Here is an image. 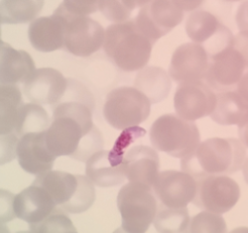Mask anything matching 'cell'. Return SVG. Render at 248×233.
Returning a JSON list of instances; mask_svg holds the SVG:
<instances>
[{
	"instance_id": "cell-1",
	"label": "cell",
	"mask_w": 248,
	"mask_h": 233,
	"mask_svg": "<svg viewBox=\"0 0 248 233\" xmlns=\"http://www.w3.org/2000/svg\"><path fill=\"white\" fill-rule=\"evenodd\" d=\"M95 125L89 105L79 101L58 103L51 124L45 130V141L56 157L72 156Z\"/></svg>"
},
{
	"instance_id": "cell-2",
	"label": "cell",
	"mask_w": 248,
	"mask_h": 233,
	"mask_svg": "<svg viewBox=\"0 0 248 233\" xmlns=\"http://www.w3.org/2000/svg\"><path fill=\"white\" fill-rule=\"evenodd\" d=\"M244 163V148L236 139L212 138L200 141L195 151L182 158L183 171L196 180L214 175L236 173Z\"/></svg>"
},
{
	"instance_id": "cell-3",
	"label": "cell",
	"mask_w": 248,
	"mask_h": 233,
	"mask_svg": "<svg viewBox=\"0 0 248 233\" xmlns=\"http://www.w3.org/2000/svg\"><path fill=\"white\" fill-rule=\"evenodd\" d=\"M154 43L140 31L134 19L113 23L105 30L103 48L114 65L124 72H139L146 67Z\"/></svg>"
},
{
	"instance_id": "cell-4",
	"label": "cell",
	"mask_w": 248,
	"mask_h": 233,
	"mask_svg": "<svg viewBox=\"0 0 248 233\" xmlns=\"http://www.w3.org/2000/svg\"><path fill=\"white\" fill-rule=\"evenodd\" d=\"M150 140L156 152L182 159L195 151L201 136L195 122L184 120L177 114H164L153 124Z\"/></svg>"
},
{
	"instance_id": "cell-5",
	"label": "cell",
	"mask_w": 248,
	"mask_h": 233,
	"mask_svg": "<svg viewBox=\"0 0 248 233\" xmlns=\"http://www.w3.org/2000/svg\"><path fill=\"white\" fill-rule=\"evenodd\" d=\"M121 228L128 233H146L154 222L157 201L152 189L128 182L118 192Z\"/></svg>"
},
{
	"instance_id": "cell-6",
	"label": "cell",
	"mask_w": 248,
	"mask_h": 233,
	"mask_svg": "<svg viewBox=\"0 0 248 233\" xmlns=\"http://www.w3.org/2000/svg\"><path fill=\"white\" fill-rule=\"evenodd\" d=\"M152 103L138 89L122 86L110 91L103 107V115L110 126L125 130L140 125L151 114Z\"/></svg>"
},
{
	"instance_id": "cell-7",
	"label": "cell",
	"mask_w": 248,
	"mask_h": 233,
	"mask_svg": "<svg viewBox=\"0 0 248 233\" xmlns=\"http://www.w3.org/2000/svg\"><path fill=\"white\" fill-rule=\"evenodd\" d=\"M246 70V51L234 42L232 46L210 56L205 83L216 93L236 90L247 78Z\"/></svg>"
},
{
	"instance_id": "cell-8",
	"label": "cell",
	"mask_w": 248,
	"mask_h": 233,
	"mask_svg": "<svg viewBox=\"0 0 248 233\" xmlns=\"http://www.w3.org/2000/svg\"><path fill=\"white\" fill-rule=\"evenodd\" d=\"M196 181L193 203L204 211L222 215L234 208L240 198L239 185L227 175L206 176Z\"/></svg>"
},
{
	"instance_id": "cell-9",
	"label": "cell",
	"mask_w": 248,
	"mask_h": 233,
	"mask_svg": "<svg viewBox=\"0 0 248 233\" xmlns=\"http://www.w3.org/2000/svg\"><path fill=\"white\" fill-rule=\"evenodd\" d=\"M67 18L64 48L76 57L86 58L103 47L105 30L100 23L87 16H77L62 5L58 7Z\"/></svg>"
},
{
	"instance_id": "cell-10",
	"label": "cell",
	"mask_w": 248,
	"mask_h": 233,
	"mask_svg": "<svg viewBox=\"0 0 248 233\" xmlns=\"http://www.w3.org/2000/svg\"><path fill=\"white\" fill-rule=\"evenodd\" d=\"M185 30L192 43L202 46L209 57L232 46L235 42L231 31L206 10L193 11L186 20Z\"/></svg>"
},
{
	"instance_id": "cell-11",
	"label": "cell",
	"mask_w": 248,
	"mask_h": 233,
	"mask_svg": "<svg viewBox=\"0 0 248 233\" xmlns=\"http://www.w3.org/2000/svg\"><path fill=\"white\" fill-rule=\"evenodd\" d=\"M184 14L172 0H152L140 7L134 20L140 31L155 44L179 26Z\"/></svg>"
},
{
	"instance_id": "cell-12",
	"label": "cell",
	"mask_w": 248,
	"mask_h": 233,
	"mask_svg": "<svg viewBox=\"0 0 248 233\" xmlns=\"http://www.w3.org/2000/svg\"><path fill=\"white\" fill-rule=\"evenodd\" d=\"M215 104L216 92L204 81L180 84L173 96L176 114L191 122L210 116Z\"/></svg>"
},
{
	"instance_id": "cell-13",
	"label": "cell",
	"mask_w": 248,
	"mask_h": 233,
	"mask_svg": "<svg viewBox=\"0 0 248 233\" xmlns=\"http://www.w3.org/2000/svg\"><path fill=\"white\" fill-rule=\"evenodd\" d=\"M152 190L160 204L169 208H187L193 202L197 181L183 171H159Z\"/></svg>"
},
{
	"instance_id": "cell-14",
	"label": "cell",
	"mask_w": 248,
	"mask_h": 233,
	"mask_svg": "<svg viewBox=\"0 0 248 233\" xmlns=\"http://www.w3.org/2000/svg\"><path fill=\"white\" fill-rule=\"evenodd\" d=\"M209 59L202 46L195 43L183 44L173 52L168 73L170 79L179 85L205 81Z\"/></svg>"
},
{
	"instance_id": "cell-15",
	"label": "cell",
	"mask_w": 248,
	"mask_h": 233,
	"mask_svg": "<svg viewBox=\"0 0 248 233\" xmlns=\"http://www.w3.org/2000/svg\"><path fill=\"white\" fill-rule=\"evenodd\" d=\"M68 80L54 68L35 69L23 83V93L31 101L39 105L60 103L66 94Z\"/></svg>"
},
{
	"instance_id": "cell-16",
	"label": "cell",
	"mask_w": 248,
	"mask_h": 233,
	"mask_svg": "<svg viewBox=\"0 0 248 233\" xmlns=\"http://www.w3.org/2000/svg\"><path fill=\"white\" fill-rule=\"evenodd\" d=\"M67 18L60 9L51 16L32 20L29 27V39L36 51L51 53L64 47Z\"/></svg>"
},
{
	"instance_id": "cell-17",
	"label": "cell",
	"mask_w": 248,
	"mask_h": 233,
	"mask_svg": "<svg viewBox=\"0 0 248 233\" xmlns=\"http://www.w3.org/2000/svg\"><path fill=\"white\" fill-rule=\"evenodd\" d=\"M16 157L21 169L34 176L51 171L57 158L47 149L45 131L27 133L20 137Z\"/></svg>"
},
{
	"instance_id": "cell-18",
	"label": "cell",
	"mask_w": 248,
	"mask_h": 233,
	"mask_svg": "<svg viewBox=\"0 0 248 233\" xmlns=\"http://www.w3.org/2000/svg\"><path fill=\"white\" fill-rule=\"evenodd\" d=\"M86 177L94 186L111 188L126 180L123 156L113 151H99L86 161Z\"/></svg>"
},
{
	"instance_id": "cell-19",
	"label": "cell",
	"mask_w": 248,
	"mask_h": 233,
	"mask_svg": "<svg viewBox=\"0 0 248 233\" xmlns=\"http://www.w3.org/2000/svg\"><path fill=\"white\" fill-rule=\"evenodd\" d=\"M126 180L152 189L159 173L157 152L151 146L136 145L123 155Z\"/></svg>"
},
{
	"instance_id": "cell-20",
	"label": "cell",
	"mask_w": 248,
	"mask_h": 233,
	"mask_svg": "<svg viewBox=\"0 0 248 233\" xmlns=\"http://www.w3.org/2000/svg\"><path fill=\"white\" fill-rule=\"evenodd\" d=\"M247 79V78H246ZM236 90L216 93V104L211 119L224 126L238 125L242 127L247 121V80Z\"/></svg>"
},
{
	"instance_id": "cell-21",
	"label": "cell",
	"mask_w": 248,
	"mask_h": 233,
	"mask_svg": "<svg viewBox=\"0 0 248 233\" xmlns=\"http://www.w3.org/2000/svg\"><path fill=\"white\" fill-rule=\"evenodd\" d=\"M14 208L17 218L35 224L53 213L57 205L45 189L32 184L15 196Z\"/></svg>"
},
{
	"instance_id": "cell-22",
	"label": "cell",
	"mask_w": 248,
	"mask_h": 233,
	"mask_svg": "<svg viewBox=\"0 0 248 233\" xmlns=\"http://www.w3.org/2000/svg\"><path fill=\"white\" fill-rule=\"evenodd\" d=\"M34 70V62L28 52L16 50L0 40V84L24 83Z\"/></svg>"
},
{
	"instance_id": "cell-23",
	"label": "cell",
	"mask_w": 248,
	"mask_h": 233,
	"mask_svg": "<svg viewBox=\"0 0 248 233\" xmlns=\"http://www.w3.org/2000/svg\"><path fill=\"white\" fill-rule=\"evenodd\" d=\"M133 87L140 91L152 104H156L170 95L171 79L163 68L144 67L136 74Z\"/></svg>"
},
{
	"instance_id": "cell-24",
	"label": "cell",
	"mask_w": 248,
	"mask_h": 233,
	"mask_svg": "<svg viewBox=\"0 0 248 233\" xmlns=\"http://www.w3.org/2000/svg\"><path fill=\"white\" fill-rule=\"evenodd\" d=\"M33 185L45 189L51 196L57 207H60L73 197L78 186V179L77 175L51 170L36 176Z\"/></svg>"
},
{
	"instance_id": "cell-25",
	"label": "cell",
	"mask_w": 248,
	"mask_h": 233,
	"mask_svg": "<svg viewBox=\"0 0 248 233\" xmlns=\"http://www.w3.org/2000/svg\"><path fill=\"white\" fill-rule=\"evenodd\" d=\"M22 94L16 85L0 84V134L15 133Z\"/></svg>"
},
{
	"instance_id": "cell-26",
	"label": "cell",
	"mask_w": 248,
	"mask_h": 233,
	"mask_svg": "<svg viewBox=\"0 0 248 233\" xmlns=\"http://www.w3.org/2000/svg\"><path fill=\"white\" fill-rule=\"evenodd\" d=\"M45 5V0H1L0 19L5 24L28 23L34 20Z\"/></svg>"
},
{
	"instance_id": "cell-27",
	"label": "cell",
	"mask_w": 248,
	"mask_h": 233,
	"mask_svg": "<svg viewBox=\"0 0 248 233\" xmlns=\"http://www.w3.org/2000/svg\"><path fill=\"white\" fill-rule=\"evenodd\" d=\"M51 119L42 105L35 103L22 104L18 112L15 133L20 138L27 133L43 132L47 129Z\"/></svg>"
},
{
	"instance_id": "cell-28",
	"label": "cell",
	"mask_w": 248,
	"mask_h": 233,
	"mask_svg": "<svg viewBox=\"0 0 248 233\" xmlns=\"http://www.w3.org/2000/svg\"><path fill=\"white\" fill-rule=\"evenodd\" d=\"M189 220L187 208H169L160 204L153 223L159 233H182Z\"/></svg>"
},
{
	"instance_id": "cell-29",
	"label": "cell",
	"mask_w": 248,
	"mask_h": 233,
	"mask_svg": "<svg viewBox=\"0 0 248 233\" xmlns=\"http://www.w3.org/2000/svg\"><path fill=\"white\" fill-rule=\"evenodd\" d=\"M78 186L73 197L59 208L65 213L80 214L89 210L96 199V191L93 183L86 176L77 175Z\"/></svg>"
},
{
	"instance_id": "cell-30",
	"label": "cell",
	"mask_w": 248,
	"mask_h": 233,
	"mask_svg": "<svg viewBox=\"0 0 248 233\" xmlns=\"http://www.w3.org/2000/svg\"><path fill=\"white\" fill-rule=\"evenodd\" d=\"M182 233H227V224L222 215L202 211L190 218Z\"/></svg>"
},
{
	"instance_id": "cell-31",
	"label": "cell",
	"mask_w": 248,
	"mask_h": 233,
	"mask_svg": "<svg viewBox=\"0 0 248 233\" xmlns=\"http://www.w3.org/2000/svg\"><path fill=\"white\" fill-rule=\"evenodd\" d=\"M32 233H70L77 231L70 217L56 208L53 213L46 217L41 222L30 224Z\"/></svg>"
},
{
	"instance_id": "cell-32",
	"label": "cell",
	"mask_w": 248,
	"mask_h": 233,
	"mask_svg": "<svg viewBox=\"0 0 248 233\" xmlns=\"http://www.w3.org/2000/svg\"><path fill=\"white\" fill-rule=\"evenodd\" d=\"M136 7L135 0H100L98 10L109 21L120 23L129 20Z\"/></svg>"
},
{
	"instance_id": "cell-33",
	"label": "cell",
	"mask_w": 248,
	"mask_h": 233,
	"mask_svg": "<svg viewBox=\"0 0 248 233\" xmlns=\"http://www.w3.org/2000/svg\"><path fill=\"white\" fill-rule=\"evenodd\" d=\"M18 140L16 133L0 134V166L11 163L16 158Z\"/></svg>"
},
{
	"instance_id": "cell-34",
	"label": "cell",
	"mask_w": 248,
	"mask_h": 233,
	"mask_svg": "<svg viewBox=\"0 0 248 233\" xmlns=\"http://www.w3.org/2000/svg\"><path fill=\"white\" fill-rule=\"evenodd\" d=\"M99 2L100 0H64L62 5L70 14L88 16L98 10Z\"/></svg>"
},
{
	"instance_id": "cell-35",
	"label": "cell",
	"mask_w": 248,
	"mask_h": 233,
	"mask_svg": "<svg viewBox=\"0 0 248 233\" xmlns=\"http://www.w3.org/2000/svg\"><path fill=\"white\" fill-rule=\"evenodd\" d=\"M14 201V194L0 189V224H5L16 217L15 213Z\"/></svg>"
},
{
	"instance_id": "cell-36",
	"label": "cell",
	"mask_w": 248,
	"mask_h": 233,
	"mask_svg": "<svg viewBox=\"0 0 248 233\" xmlns=\"http://www.w3.org/2000/svg\"><path fill=\"white\" fill-rule=\"evenodd\" d=\"M184 12H193L199 8L205 0H172Z\"/></svg>"
},
{
	"instance_id": "cell-37",
	"label": "cell",
	"mask_w": 248,
	"mask_h": 233,
	"mask_svg": "<svg viewBox=\"0 0 248 233\" xmlns=\"http://www.w3.org/2000/svg\"><path fill=\"white\" fill-rule=\"evenodd\" d=\"M229 233H248V229L246 226H241L231 230Z\"/></svg>"
},
{
	"instance_id": "cell-38",
	"label": "cell",
	"mask_w": 248,
	"mask_h": 233,
	"mask_svg": "<svg viewBox=\"0 0 248 233\" xmlns=\"http://www.w3.org/2000/svg\"><path fill=\"white\" fill-rule=\"evenodd\" d=\"M151 1H152V0H135V2H136V5H138V7H141V6L145 5L146 3L151 2Z\"/></svg>"
},
{
	"instance_id": "cell-39",
	"label": "cell",
	"mask_w": 248,
	"mask_h": 233,
	"mask_svg": "<svg viewBox=\"0 0 248 233\" xmlns=\"http://www.w3.org/2000/svg\"><path fill=\"white\" fill-rule=\"evenodd\" d=\"M0 233H10L4 224H0Z\"/></svg>"
},
{
	"instance_id": "cell-40",
	"label": "cell",
	"mask_w": 248,
	"mask_h": 233,
	"mask_svg": "<svg viewBox=\"0 0 248 233\" xmlns=\"http://www.w3.org/2000/svg\"><path fill=\"white\" fill-rule=\"evenodd\" d=\"M113 233H128V232H126V231H124L121 227H119V228H117Z\"/></svg>"
},
{
	"instance_id": "cell-41",
	"label": "cell",
	"mask_w": 248,
	"mask_h": 233,
	"mask_svg": "<svg viewBox=\"0 0 248 233\" xmlns=\"http://www.w3.org/2000/svg\"><path fill=\"white\" fill-rule=\"evenodd\" d=\"M223 1H226V2H238V1H242V0H223Z\"/></svg>"
},
{
	"instance_id": "cell-42",
	"label": "cell",
	"mask_w": 248,
	"mask_h": 233,
	"mask_svg": "<svg viewBox=\"0 0 248 233\" xmlns=\"http://www.w3.org/2000/svg\"><path fill=\"white\" fill-rule=\"evenodd\" d=\"M16 233H32L31 230L29 231H18V232H16Z\"/></svg>"
},
{
	"instance_id": "cell-43",
	"label": "cell",
	"mask_w": 248,
	"mask_h": 233,
	"mask_svg": "<svg viewBox=\"0 0 248 233\" xmlns=\"http://www.w3.org/2000/svg\"><path fill=\"white\" fill-rule=\"evenodd\" d=\"M0 36H1V19H0Z\"/></svg>"
},
{
	"instance_id": "cell-44",
	"label": "cell",
	"mask_w": 248,
	"mask_h": 233,
	"mask_svg": "<svg viewBox=\"0 0 248 233\" xmlns=\"http://www.w3.org/2000/svg\"><path fill=\"white\" fill-rule=\"evenodd\" d=\"M70 233H78L77 231H75V232H70Z\"/></svg>"
}]
</instances>
